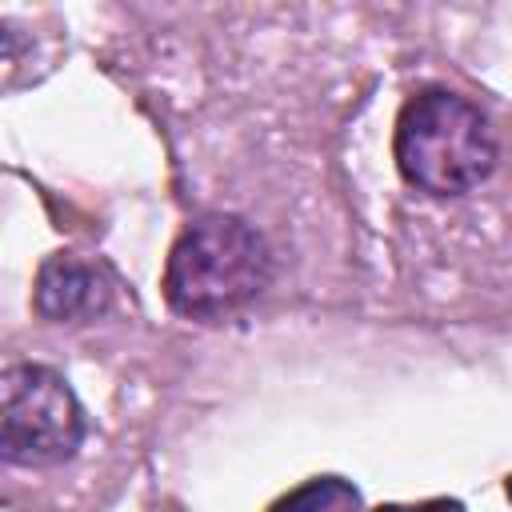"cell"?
I'll list each match as a JSON object with an SVG mask.
<instances>
[{"mask_svg": "<svg viewBox=\"0 0 512 512\" xmlns=\"http://www.w3.org/2000/svg\"><path fill=\"white\" fill-rule=\"evenodd\" d=\"M272 280V248L256 224L232 212L192 220L168 252L164 296L188 320H220L252 304Z\"/></svg>", "mask_w": 512, "mask_h": 512, "instance_id": "cell-1", "label": "cell"}, {"mask_svg": "<svg viewBox=\"0 0 512 512\" xmlns=\"http://www.w3.org/2000/svg\"><path fill=\"white\" fill-rule=\"evenodd\" d=\"M396 164L408 184L428 196H464L496 168V136L476 104L456 92L428 88L412 96L396 120Z\"/></svg>", "mask_w": 512, "mask_h": 512, "instance_id": "cell-2", "label": "cell"}, {"mask_svg": "<svg viewBox=\"0 0 512 512\" xmlns=\"http://www.w3.org/2000/svg\"><path fill=\"white\" fill-rule=\"evenodd\" d=\"M84 428V408L60 372L44 364H12L4 372L0 452L8 464L48 468L72 460Z\"/></svg>", "mask_w": 512, "mask_h": 512, "instance_id": "cell-3", "label": "cell"}, {"mask_svg": "<svg viewBox=\"0 0 512 512\" xmlns=\"http://www.w3.org/2000/svg\"><path fill=\"white\" fill-rule=\"evenodd\" d=\"M108 304V284L104 276L76 260V256H52L44 260L40 276H36V312L52 324H68V320H88L96 312H104Z\"/></svg>", "mask_w": 512, "mask_h": 512, "instance_id": "cell-4", "label": "cell"}, {"mask_svg": "<svg viewBox=\"0 0 512 512\" xmlns=\"http://www.w3.org/2000/svg\"><path fill=\"white\" fill-rule=\"evenodd\" d=\"M268 512H360V492L344 476H316L280 496Z\"/></svg>", "mask_w": 512, "mask_h": 512, "instance_id": "cell-5", "label": "cell"}, {"mask_svg": "<svg viewBox=\"0 0 512 512\" xmlns=\"http://www.w3.org/2000/svg\"><path fill=\"white\" fill-rule=\"evenodd\" d=\"M376 512H464V504L440 496V500H424V504H384V508H376Z\"/></svg>", "mask_w": 512, "mask_h": 512, "instance_id": "cell-6", "label": "cell"}, {"mask_svg": "<svg viewBox=\"0 0 512 512\" xmlns=\"http://www.w3.org/2000/svg\"><path fill=\"white\" fill-rule=\"evenodd\" d=\"M504 488H508V500H512V476H508V484H504Z\"/></svg>", "mask_w": 512, "mask_h": 512, "instance_id": "cell-7", "label": "cell"}]
</instances>
